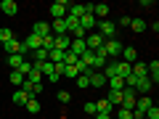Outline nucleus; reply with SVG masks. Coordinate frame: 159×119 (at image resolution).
<instances>
[{"label":"nucleus","instance_id":"40","mask_svg":"<svg viewBox=\"0 0 159 119\" xmlns=\"http://www.w3.org/2000/svg\"><path fill=\"white\" fill-rule=\"evenodd\" d=\"M0 11H3V6H0Z\"/></svg>","mask_w":159,"mask_h":119},{"label":"nucleus","instance_id":"2","mask_svg":"<svg viewBox=\"0 0 159 119\" xmlns=\"http://www.w3.org/2000/svg\"><path fill=\"white\" fill-rule=\"evenodd\" d=\"M101 45H103V37L98 32H88L85 34V48H88V51L98 53V51H101Z\"/></svg>","mask_w":159,"mask_h":119},{"label":"nucleus","instance_id":"25","mask_svg":"<svg viewBox=\"0 0 159 119\" xmlns=\"http://www.w3.org/2000/svg\"><path fill=\"white\" fill-rule=\"evenodd\" d=\"M109 103H111V106H119V103H122V90H111L109 93V98H106Z\"/></svg>","mask_w":159,"mask_h":119},{"label":"nucleus","instance_id":"9","mask_svg":"<svg viewBox=\"0 0 159 119\" xmlns=\"http://www.w3.org/2000/svg\"><path fill=\"white\" fill-rule=\"evenodd\" d=\"M88 51V48H85V37H82V40H74L72 37V45H69V53H74V56H82V53H85Z\"/></svg>","mask_w":159,"mask_h":119},{"label":"nucleus","instance_id":"21","mask_svg":"<svg viewBox=\"0 0 159 119\" xmlns=\"http://www.w3.org/2000/svg\"><path fill=\"white\" fill-rule=\"evenodd\" d=\"M96 111H98V114H109V117H111V103H109L106 98H103V101H96Z\"/></svg>","mask_w":159,"mask_h":119},{"label":"nucleus","instance_id":"37","mask_svg":"<svg viewBox=\"0 0 159 119\" xmlns=\"http://www.w3.org/2000/svg\"><path fill=\"white\" fill-rule=\"evenodd\" d=\"M117 119H133V111H127V108H119V111H117Z\"/></svg>","mask_w":159,"mask_h":119},{"label":"nucleus","instance_id":"27","mask_svg":"<svg viewBox=\"0 0 159 119\" xmlns=\"http://www.w3.org/2000/svg\"><path fill=\"white\" fill-rule=\"evenodd\" d=\"M130 29L133 32H143V29H146V21H143V19H130Z\"/></svg>","mask_w":159,"mask_h":119},{"label":"nucleus","instance_id":"39","mask_svg":"<svg viewBox=\"0 0 159 119\" xmlns=\"http://www.w3.org/2000/svg\"><path fill=\"white\" fill-rule=\"evenodd\" d=\"M96 119H111L109 114H96Z\"/></svg>","mask_w":159,"mask_h":119},{"label":"nucleus","instance_id":"5","mask_svg":"<svg viewBox=\"0 0 159 119\" xmlns=\"http://www.w3.org/2000/svg\"><path fill=\"white\" fill-rule=\"evenodd\" d=\"M133 74V64H125V61H114V77L125 79Z\"/></svg>","mask_w":159,"mask_h":119},{"label":"nucleus","instance_id":"12","mask_svg":"<svg viewBox=\"0 0 159 119\" xmlns=\"http://www.w3.org/2000/svg\"><path fill=\"white\" fill-rule=\"evenodd\" d=\"M109 11H111L109 3H96V6H93V16H96V19H106Z\"/></svg>","mask_w":159,"mask_h":119},{"label":"nucleus","instance_id":"11","mask_svg":"<svg viewBox=\"0 0 159 119\" xmlns=\"http://www.w3.org/2000/svg\"><path fill=\"white\" fill-rule=\"evenodd\" d=\"M32 34H37V37H45V34H51V24L48 21H37L32 27Z\"/></svg>","mask_w":159,"mask_h":119},{"label":"nucleus","instance_id":"33","mask_svg":"<svg viewBox=\"0 0 159 119\" xmlns=\"http://www.w3.org/2000/svg\"><path fill=\"white\" fill-rule=\"evenodd\" d=\"M64 77H69V79H77V77H80L77 66H66V69H64Z\"/></svg>","mask_w":159,"mask_h":119},{"label":"nucleus","instance_id":"15","mask_svg":"<svg viewBox=\"0 0 159 119\" xmlns=\"http://www.w3.org/2000/svg\"><path fill=\"white\" fill-rule=\"evenodd\" d=\"M151 106H154V103H151V98H135V111L146 114V111H148Z\"/></svg>","mask_w":159,"mask_h":119},{"label":"nucleus","instance_id":"19","mask_svg":"<svg viewBox=\"0 0 159 119\" xmlns=\"http://www.w3.org/2000/svg\"><path fill=\"white\" fill-rule=\"evenodd\" d=\"M146 64H141V61H135V64H133V77H138V79H143V77H146Z\"/></svg>","mask_w":159,"mask_h":119},{"label":"nucleus","instance_id":"32","mask_svg":"<svg viewBox=\"0 0 159 119\" xmlns=\"http://www.w3.org/2000/svg\"><path fill=\"white\" fill-rule=\"evenodd\" d=\"M77 61H80V58L74 56V53H69V51L64 53V64H66V66H74V64H77Z\"/></svg>","mask_w":159,"mask_h":119},{"label":"nucleus","instance_id":"20","mask_svg":"<svg viewBox=\"0 0 159 119\" xmlns=\"http://www.w3.org/2000/svg\"><path fill=\"white\" fill-rule=\"evenodd\" d=\"M27 82H32V85H40V82H43V74H40L37 72V69H29V72H27Z\"/></svg>","mask_w":159,"mask_h":119},{"label":"nucleus","instance_id":"8","mask_svg":"<svg viewBox=\"0 0 159 119\" xmlns=\"http://www.w3.org/2000/svg\"><path fill=\"white\" fill-rule=\"evenodd\" d=\"M69 45H72V37H69V34L53 37V48H58V51H69Z\"/></svg>","mask_w":159,"mask_h":119},{"label":"nucleus","instance_id":"26","mask_svg":"<svg viewBox=\"0 0 159 119\" xmlns=\"http://www.w3.org/2000/svg\"><path fill=\"white\" fill-rule=\"evenodd\" d=\"M106 82L111 85V90H125V79H119V77H109Z\"/></svg>","mask_w":159,"mask_h":119},{"label":"nucleus","instance_id":"30","mask_svg":"<svg viewBox=\"0 0 159 119\" xmlns=\"http://www.w3.org/2000/svg\"><path fill=\"white\" fill-rule=\"evenodd\" d=\"M77 87H82V90L90 87V74H80V77H77Z\"/></svg>","mask_w":159,"mask_h":119},{"label":"nucleus","instance_id":"22","mask_svg":"<svg viewBox=\"0 0 159 119\" xmlns=\"http://www.w3.org/2000/svg\"><path fill=\"white\" fill-rule=\"evenodd\" d=\"M27 101H29V95L24 90H16L13 93V103H16V106H27Z\"/></svg>","mask_w":159,"mask_h":119},{"label":"nucleus","instance_id":"34","mask_svg":"<svg viewBox=\"0 0 159 119\" xmlns=\"http://www.w3.org/2000/svg\"><path fill=\"white\" fill-rule=\"evenodd\" d=\"M143 119H159V106H157V103L146 111V117H143Z\"/></svg>","mask_w":159,"mask_h":119},{"label":"nucleus","instance_id":"28","mask_svg":"<svg viewBox=\"0 0 159 119\" xmlns=\"http://www.w3.org/2000/svg\"><path fill=\"white\" fill-rule=\"evenodd\" d=\"M8 40H13V29H8V27H3V29H0V42H3V45H6Z\"/></svg>","mask_w":159,"mask_h":119},{"label":"nucleus","instance_id":"1","mask_svg":"<svg viewBox=\"0 0 159 119\" xmlns=\"http://www.w3.org/2000/svg\"><path fill=\"white\" fill-rule=\"evenodd\" d=\"M122 48H125V45L114 37V40H103V45H101V51H98V53H101V56H106L109 61H117L119 53H122Z\"/></svg>","mask_w":159,"mask_h":119},{"label":"nucleus","instance_id":"36","mask_svg":"<svg viewBox=\"0 0 159 119\" xmlns=\"http://www.w3.org/2000/svg\"><path fill=\"white\" fill-rule=\"evenodd\" d=\"M85 114H93V117L98 114V111H96V101H88V103H85Z\"/></svg>","mask_w":159,"mask_h":119},{"label":"nucleus","instance_id":"13","mask_svg":"<svg viewBox=\"0 0 159 119\" xmlns=\"http://www.w3.org/2000/svg\"><path fill=\"white\" fill-rule=\"evenodd\" d=\"M64 53H66V51L51 48V51H48V61H51V64H64Z\"/></svg>","mask_w":159,"mask_h":119},{"label":"nucleus","instance_id":"3","mask_svg":"<svg viewBox=\"0 0 159 119\" xmlns=\"http://www.w3.org/2000/svg\"><path fill=\"white\" fill-rule=\"evenodd\" d=\"M98 34H101L103 40H114V34H117V24L109 21V19H103V21L98 24Z\"/></svg>","mask_w":159,"mask_h":119},{"label":"nucleus","instance_id":"41","mask_svg":"<svg viewBox=\"0 0 159 119\" xmlns=\"http://www.w3.org/2000/svg\"><path fill=\"white\" fill-rule=\"evenodd\" d=\"M111 119H117V117H111Z\"/></svg>","mask_w":159,"mask_h":119},{"label":"nucleus","instance_id":"16","mask_svg":"<svg viewBox=\"0 0 159 119\" xmlns=\"http://www.w3.org/2000/svg\"><path fill=\"white\" fill-rule=\"evenodd\" d=\"M106 85V77L101 72H90V87H103Z\"/></svg>","mask_w":159,"mask_h":119},{"label":"nucleus","instance_id":"18","mask_svg":"<svg viewBox=\"0 0 159 119\" xmlns=\"http://www.w3.org/2000/svg\"><path fill=\"white\" fill-rule=\"evenodd\" d=\"M106 61H109L106 56H101V53H93V61H90V69H103V66H106Z\"/></svg>","mask_w":159,"mask_h":119},{"label":"nucleus","instance_id":"31","mask_svg":"<svg viewBox=\"0 0 159 119\" xmlns=\"http://www.w3.org/2000/svg\"><path fill=\"white\" fill-rule=\"evenodd\" d=\"M40 48L51 51V48H53V34H45V37H40Z\"/></svg>","mask_w":159,"mask_h":119},{"label":"nucleus","instance_id":"38","mask_svg":"<svg viewBox=\"0 0 159 119\" xmlns=\"http://www.w3.org/2000/svg\"><path fill=\"white\" fill-rule=\"evenodd\" d=\"M119 27H130V16H122V19H119Z\"/></svg>","mask_w":159,"mask_h":119},{"label":"nucleus","instance_id":"6","mask_svg":"<svg viewBox=\"0 0 159 119\" xmlns=\"http://www.w3.org/2000/svg\"><path fill=\"white\" fill-rule=\"evenodd\" d=\"M135 58H138V51H135L133 45L122 48V53H119V61H125V64H135Z\"/></svg>","mask_w":159,"mask_h":119},{"label":"nucleus","instance_id":"17","mask_svg":"<svg viewBox=\"0 0 159 119\" xmlns=\"http://www.w3.org/2000/svg\"><path fill=\"white\" fill-rule=\"evenodd\" d=\"M24 61H27V58H24V56H21V53H13V56H8V66H11V69H13V72H16V69H19V66H21V64H24Z\"/></svg>","mask_w":159,"mask_h":119},{"label":"nucleus","instance_id":"4","mask_svg":"<svg viewBox=\"0 0 159 119\" xmlns=\"http://www.w3.org/2000/svg\"><path fill=\"white\" fill-rule=\"evenodd\" d=\"M66 13H69V3L66 0H56V3L51 6V16L53 19H64Z\"/></svg>","mask_w":159,"mask_h":119},{"label":"nucleus","instance_id":"24","mask_svg":"<svg viewBox=\"0 0 159 119\" xmlns=\"http://www.w3.org/2000/svg\"><path fill=\"white\" fill-rule=\"evenodd\" d=\"M8 79H11V85H19V87H21V85H24V79H27V77H24L21 72H11V74H8Z\"/></svg>","mask_w":159,"mask_h":119},{"label":"nucleus","instance_id":"10","mask_svg":"<svg viewBox=\"0 0 159 119\" xmlns=\"http://www.w3.org/2000/svg\"><path fill=\"white\" fill-rule=\"evenodd\" d=\"M0 6H3V13H6V16H16L19 13V3L16 0H3Z\"/></svg>","mask_w":159,"mask_h":119},{"label":"nucleus","instance_id":"35","mask_svg":"<svg viewBox=\"0 0 159 119\" xmlns=\"http://www.w3.org/2000/svg\"><path fill=\"white\" fill-rule=\"evenodd\" d=\"M58 101H61V103H69V101H72L69 90H58Z\"/></svg>","mask_w":159,"mask_h":119},{"label":"nucleus","instance_id":"29","mask_svg":"<svg viewBox=\"0 0 159 119\" xmlns=\"http://www.w3.org/2000/svg\"><path fill=\"white\" fill-rule=\"evenodd\" d=\"M27 111L29 114H37L40 111V101H37V98H29V101H27Z\"/></svg>","mask_w":159,"mask_h":119},{"label":"nucleus","instance_id":"23","mask_svg":"<svg viewBox=\"0 0 159 119\" xmlns=\"http://www.w3.org/2000/svg\"><path fill=\"white\" fill-rule=\"evenodd\" d=\"M151 82H148V77H143V79H138V85H135V93H148L151 90Z\"/></svg>","mask_w":159,"mask_h":119},{"label":"nucleus","instance_id":"14","mask_svg":"<svg viewBox=\"0 0 159 119\" xmlns=\"http://www.w3.org/2000/svg\"><path fill=\"white\" fill-rule=\"evenodd\" d=\"M6 53H8V56H13V53H21V40H16V37L8 40V42H6Z\"/></svg>","mask_w":159,"mask_h":119},{"label":"nucleus","instance_id":"7","mask_svg":"<svg viewBox=\"0 0 159 119\" xmlns=\"http://www.w3.org/2000/svg\"><path fill=\"white\" fill-rule=\"evenodd\" d=\"M96 21L98 19L93 16V13H85V16H80V29H82V32H90V29L96 27Z\"/></svg>","mask_w":159,"mask_h":119}]
</instances>
